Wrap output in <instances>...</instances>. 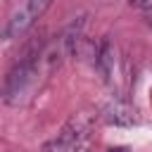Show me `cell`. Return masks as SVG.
I'll use <instances>...</instances> for the list:
<instances>
[{
  "mask_svg": "<svg viewBox=\"0 0 152 152\" xmlns=\"http://www.w3.org/2000/svg\"><path fill=\"white\" fill-rule=\"evenodd\" d=\"M52 2H55V0H24V2L10 14L7 26H5V31H2V38H5V40H14V38L26 36V33L36 26V21L50 10Z\"/></svg>",
  "mask_w": 152,
  "mask_h": 152,
  "instance_id": "obj_1",
  "label": "cell"
},
{
  "mask_svg": "<svg viewBox=\"0 0 152 152\" xmlns=\"http://www.w3.org/2000/svg\"><path fill=\"white\" fill-rule=\"evenodd\" d=\"M43 152H90V147H88V124L83 121V116H74L62 128V133H57V138L45 142Z\"/></svg>",
  "mask_w": 152,
  "mask_h": 152,
  "instance_id": "obj_2",
  "label": "cell"
},
{
  "mask_svg": "<svg viewBox=\"0 0 152 152\" xmlns=\"http://www.w3.org/2000/svg\"><path fill=\"white\" fill-rule=\"evenodd\" d=\"M102 119L109 121V124H116V126H128V124H135L138 116H135V109L121 100H114L112 104H107L102 109Z\"/></svg>",
  "mask_w": 152,
  "mask_h": 152,
  "instance_id": "obj_3",
  "label": "cell"
},
{
  "mask_svg": "<svg viewBox=\"0 0 152 152\" xmlns=\"http://www.w3.org/2000/svg\"><path fill=\"white\" fill-rule=\"evenodd\" d=\"M128 2L138 10H152V0H128Z\"/></svg>",
  "mask_w": 152,
  "mask_h": 152,
  "instance_id": "obj_4",
  "label": "cell"
},
{
  "mask_svg": "<svg viewBox=\"0 0 152 152\" xmlns=\"http://www.w3.org/2000/svg\"><path fill=\"white\" fill-rule=\"evenodd\" d=\"M107 152H133L131 147H124V145H119V147H109Z\"/></svg>",
  "mask_w": 152,
  "mask_h": 152,
  "instance_id": "obj_5",
  "label": "cell"
}]
</instances>
